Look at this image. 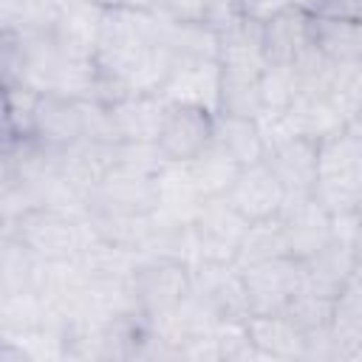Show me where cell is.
Wrapping results in <instances>:
<instances>
[{"label": "cell", "instance_id": "obj_1", "mask_svg": "<svg viewBox=\"0 0 362 362\" xmlns=\"http://www.w3.org/2000/svg\"><path fill=\"white\" fill-rule=\"evenodd\" d=\"M3 235L17 238L40 260H71L90 240H96L85 215L65 212L59 206H31L14 221L3 223Z\"/></svg>", "mask_w": 362, "mask_h": 362}, {"label": "cell", "instance_id": "obj_15", "mask_svg": "<svg viewBox=\"0 0 362 362\" xmlns=\"http://www.w3.org/2000/svg\"><path fill=\"white\" fill-rule=\"evenodd\" d=\"M246 328H249V339L255 342L263 359H303L305 354V334L286 311L249 314Z\"/></svg>", "mask_w": 362, "mask_h": 362}, {"label": "cell", "instance_id": "obj_12", "mask_svg": "<svg viewBox=\"0 0 362 362\" xmlns=\"http://www.w3.org/2000/svg\"><path fill=\"white\" fill-rule=\"evenodd\" d=\"M303 263V291L320 294V297H331L337 300V294L345 288V283L356 274L359 263L354 255V243L345 238H337L322 246L317 255H311Z\"/></svg>", "mask_w": 362, "mask_h": 362}, {"label": "cell", "instance_id": "obj_31", "mask_svg": "<svg viewBox=\"0 0 362 362\" xmlns=\"http://www.w3.org/2000/svg\"><path fill=\"white\" fill-rule=\"evenodd\" d=\"M288 6H291V0H255V3H252V8L246 11V17L266 23V20L277 17L280 11H286Z\"/></svg>", "mask_w": 362, "mask_h": 362}, {"label": "cell", "instance_id": "obj_4", "mask_svg": "<svg viewBox=\"0 0 362 362\" xmlns=\"http://www.w3.org/2000/svg\"><path fill=\"white\" fill-rule=\"evenodd\" d=\"M240 272L249 314H283L303 288V263L291 255L263 260Z\"/></svg>", "mask_w": 362, "mask_h": 362}, {"label": "cell", "instance_id": "obj_5", "mask_svg": "<svg viewBox=\"0 0 362 362\" xmlns=\"http://www.w3.org/2000/svg\"><path fill=\"white\" fill-rule=\"evenodd\" d=\"M85 209L124 212V215H156L158 209V175L136 173L113 164L88 192Z\"/></svg>", "mask_w": 362, "mask_h": 362}, {"label": "cell", "instance_id": "obj_24", "mask_svg": "<svg viewBox=\"0 0 362 362\" xmlns=\"http://www.w3.org/2000/svg\"><path fill=\"white\" fill-rule=\"evenodd\" d=\"M173 57H206L218 59V34L204 23H164L161 20V37H158Z\"/></svg>", "mask_w": 362, "mask_h": 362}, {"label": "cell", "instance_id": "obj_3", "mask_svg": "<svg viewBox=\"0 0 362 362\" xmlns=\"http://www.w3.org/2000/svg\"><path fill=\"white\" fill-rule=\"evenodd\" d=\"M192 226L198 263H235L249 221L226 201V195L204 198Z\"/></svg>", "mask_w": 362, "mask_h": 362}, {"label": "cell", "instance_id": "obj_13", "mask_svg": "<svg viewBox=\"0 0 362 362\" xmlns=\"http://www.w3.org/2000/svg\"><path fill=\"white\" fill-rule=\"evenodd\" d=\"M116 141H158V130L167 113L161 93H127L107 105Z\"/></svg>", "mask_w": 362, "mask_h": 362}, {"label": "cell", "instance_id": "obj_9", "mask_svg": "<svg viewBox=\"0 0 362 362\" xmlns=\"http://www.w3.org/2000/svg\"><path fill=\"white\" fill-rule=\"evenodd\" d=\"M88 133L85 127V105L82 99H71L62 93H40L34 107V127L31 139L40 141L51 153H62L82 141Z\"/></svg>", "mask_w": 362, "mask_h": 362}, {"label": "cell", "instance_id": "obj_6", "mask_svg": "<svg viewBox=\"0 0 362 362\" xmlns=\"http://www.w3.org/2000/svg\"><path fill=\"white\" fill-rule=\"evenodd\" d=\"M320 139L286 136L266 147V164L286 189V198H305L317 192L320 184Z\"/></svg>", "mask_w": 362, "mask_h": 362}, {"label": "cell", "instance_id": "obj_14", "mask_svg": "<svg viewBox=\"0 0 362 362\" xmlns=\"http://www.w3.org/2000/svg\"><path fill=\"white\" fill-rule=\"evenodd\" d=\"M204 204L201 189L195 187V178L187 164L170 161L158 173V209L156 218L173 226H189Z\"/></svg>", "mask_w": 362, "mask_h": 362}, {"label": "cell", "instance_id": "obj_8", "mask_svg": "<svg viewBox=\"0 0 362 362\" xmlns=\"http://www.w3.org/2000/svg\"><path fill=\"white\" fill-rule=\"evenodd\" d=\"M280 223L286 232L288 255L297 260H308L334 240V212L317 198V192L305 198H286Z\"/></svg>", "mask_w": 362, "mask_h": 362}, {"label": "cell", "instance_id": "obj_36", "mask_svg": "<svg viewBox=\"0 0 362 362\" xmlns=\"http://www.w3.org/2000/svg\"><path fill=\"white\" fill-rule=\"evenodd\" d=\"M356 215L362 218V189H359V195H356Z\"/></svg>", "mask_w": 362, "mask_h": 362}, {"label": "cell", "instance_id": "obj_17", "mask_svg": "<svg viewBox=\"0 0 362 362\" xmlns=\"http://www.w3.org/2000/svg\"><path fill=\"white\" fill-rule=\"evenodd\" d=\"M102 11L105 8H99L88 0L68 3L59 11L54 31H51L54 40L59 42V48L74 57H93L96 40H99V25H102Z\"/></svg>", "mask_w": 362, "mask_h": 362}, {"label": "cell", "instance_id": "obj_29", "mask_svg": "<svg viewBox=\"0 0 362 362\" xmlns=\"http://www.w3.org/2000/svg\"><path fill=\"white\" fill-rule=\"evenodd\" d=\"M243 17V11L238 8L235 0H206V8H204V25H209L215 34H223L226 28H232L238 20Z\"/></svg>", "mask_w": 362, "mask_h": 362}, {"label": "cell", "instance_id": "obj_19", "mask_svg": "<svg viewBox=\"0 0 362 362\" xmlns=\"http://www.w3.org/2000/svg\"><path fill=\"white\" fill-rule=\"evenodd\" d=\"M215 144H221L240 167L257 164L266 158V139L257 124V119H243V116H226L215 113Z\"/></svg>", "mask_w": 362, "mask_h": 362}, {"label": "cell", "instance_id": "obj_33", "mask_svg": "<svg viewBox=\"0 0 362 362\" xmlns=\"http://www.w3.org/2000/svg\"><path fill=\"white\" fill-rule=\"evenodd\" d=\"M354 255H356V263H359V269H362V218H359V226H356V232H354Z\"/></svg>", "mask_w": 362, "mask_h": 362}, {"label": "cell", "instance_id": "obj_20", "mask_svg": "<svg viewBox=\"0 0 362 362\" xmlns=\"http://www.w3.org/2000/svg\"><path fill=\"white\" fill-rule=\"evenodd\" d=\"M331 337L337 342V354L345 359L362 345V269H356L334 300Z\"/></svg>", "mask_w": 362, "mask_h": 362}, {"label": "cell", "instance_id": "obj_25", "mask_svg": "<svg viewBox=\"0 0 362 362\" xmlns=\"http://www.w3.org/2000/svg\"><path fill=\"white\" fill-rule=\"evenodd\" d=\"M40 90L28 85H3V144L17 139H31L34 107Z\"/></svg>", "mask_w": 362, "mask_h": 362}, {"label": "cell", "instance_id": "obj_22", "mask_svg": "<svg viewBox=\"0 0 362 362\" xmlns=\"http://www.w3.org/2000/svg\"><path fill=\"white\" fill-rule=\"evenodd\" d=\"M189 173H192V178H195V187L201 189V195L204 198H218V195H226L229 192V187L235 184V178H238V173L243 170L221 144H209V147H204L189 164Z\"/></svg>", "mask_w": 362, "mask_h": 362}, {"label": "cell", "instance_id": "obj_18", "mask_svg": "<svg viewBox=\"0 0 362 362\" xmlns=\"http://www.w3.org/2000/svg\"><path fill=\"white\" fill-rule=\"evenodd\" d=\"M311 45L334 65L359 62L362 59V23L317 14L311 17Z\"/></svg>", "mask_w": 362, "mask_h": 362}, {"label": "cell", "instance_id": "obj_32", "mask_svg": "<svg viewBox=\"0 0 362 362\" xmlns=\"http://www.w3.org/2000/svg\"><path fill=\"white\" fill-rule=\"evenodd\" d=\"M291 6H294V8H300V11H303V14H308V17H317V14H322L325 0H291Z\"/></svg>", "mask_w": 362, "mask_h": 362}, {"label": "cell", "instance_id": "obj_7", "mask_svg": "<svg viewBox=\"0 0 362 362\" xmlns=\"http://www.w3.org/2000/svg\"><path fill=\"white\" fill-rule=\"evenodd\" d=\"M215 113L187 102H167V113L158 130V147L167 161L189 164L204 147L212 144Z\"/></svg>", "mask_w": 362, "mask_h": 362}, {"label": "cell", "instance_id": "obj_23", "mask_svg": "<svg viewBox=\"0 0 362 362\" xmlns=\"http://www.w3.org/2000/svg\"><path fill=\"white\" fill-rule=\"evenodd\" d=\"M288 255V246H286V232H283V223H280V215L274 218H263V221H252L240 246H238V255H235V266L238 269H249L255 263H263V260H274V257H283Z\"/></svg>", "mask_w": 362, "mask_h": 362}, {"label": "cell", "instance_id": "obj_11", "mask_svg": "<svg viewBox=\"0 0 362 362\" xmlns=\"http://www.w3.org/2000/svg\"><path fill=\"white\" fill-rule=\"evenodd\" d=\"M226 201L252 223V221L280 215L286 204V189L272 173V167L266 161H257L238 173L235 184L226 192Z\"/></svg>", "mask_w": 362, "mask_h": 362}, {"label": "cell", "instance_id": "obj_26", "mask_svg": "<svg viewBox=\"0 0 362 362\" xmlns=\"http://www.w3.org/2000/svg\"><path fill=\"white\" fill-rule=\"evenodd\" d=\"M260 93H263V116L286 113L300 93L297 68L294 65H266V71L260 76Z\"/></svg>", "mask_w": 362, "mask_h": 362}, {"label": "cell", "instance_id": "obj_34", "mask_svg": "<svg viewBox=\"0 0 362 362\" xmlns=\"http://www.w3.org/2000/svg\"><path fill=\"white\" fill-rule=\"evenodd\" d=\"M88 3H93V6H99V8H116V6H130V0H88Z\"/></svg>", "mask_w": 362, "mask_h": 362}, {"label": "cell", "instance_id": "obj_30", "mask_svg": "<svg viewBox=\"0 0 362 362\" xmlns=\"http://www.w3.org/2000/svg\"><path fill=\"white\" fill-rule=\"evenodd\" d=\"M322 17L362 23V0H325V6H322Z\"/></svg>", "mask_w": 362, "mask_h": 362}, {"label": "cell", "instance_id": "obj_28", "mask_svg": "<svg viewBox=\"0 0 362 362\" xmlns=\"http://www.w3.org/2000/svg\"><path fill=\"white\" fill-rule=\"evenodd\" d=\"M206 0H156L153 14H158L164 23H201L204 20Z\"/></svg>", "mask_w": 362, "mask_h": 362}, {"label": "cell", "instance_id": "obj_10", "mask_svg": "<svg viewBox=\"0 0 362 362\" xmlns=\"http://www.w3.org/2000/svg\"><path fill=\"white\" fill-rule=\"evenodd\" d=\"M167 102H187L218 113L221 62L206 57H175L167 82L158 90Z\"/></svg>", "mask_w": 362, "mask_h": 362}, {"label": "cell", "instance_id": "obj_2", "mask_svg": "<svg viewBox=\"0 0 362 362\" xmlns=\"http://www.w3.org/2000/svg\"><path fill=\"white\" fill-rule=\"evenodd\" d=\"M127 283L136 311L153 322L181 308L192 294V266L167 255H141Z\"/></svg>", "mask_w": 362, "mask_h": 362}, {"label": "cell", "instance_id": "obj_27", "mask_svg": "<svg viewBox=\"0 0 362 362\" xmlns=\"http://www.w3.org/2000/svg\"><path fill=\"white\" fill-rule=\"evenodd\" d=\"M331 96L342 107L345 119H351L354 113H362V59L337 65L334 82H331Z\"/></svg>", "mask_w": 362, "mask_h": 362}, {"label": "cell", "instance_id": "obj_16", "mask_svg": "<svg viewBox=\"0 0 362 362\" xmlns=\"http://www.w3.org/2000/svg\"><path fill=\"white\" fill-rule=\"evenodd\" d=\"M311 45V17L288 6L277 17L263 23V48L269 65H294Z\"/></svg>", "mask_w": 362, "mask_h": 362}, {"label": "cell", "instance_id": "obj_21", "mask_svg": "<svg viewBox=\"0 0 362 362\" xmlns=\"http://www.w3.org/2000/svg\"><path fill=\"white\" fill-rule=\"evenodd\" d=\"M260 76H263V74H252V71H226V68H221L218 113L243 116V119H260V116H263Z\"/></svg>", "mask_w": 362, "mask_h": 362}, {"label": "cell", "instance_id": "obj_35", "mask_svg": "<svg viewBox=\"0 0 362 362\" xmlns=\"http://www.w3.org/2000/svg\"><path fill=\"white\" fill-rule=\"evenodd\" d=\"M235 3H238V8H240V11L246 14V11L252 8V3H255V0H235Z\"/></svg>", "mask_w": 362, "mask_h": 362}]
</instances>
